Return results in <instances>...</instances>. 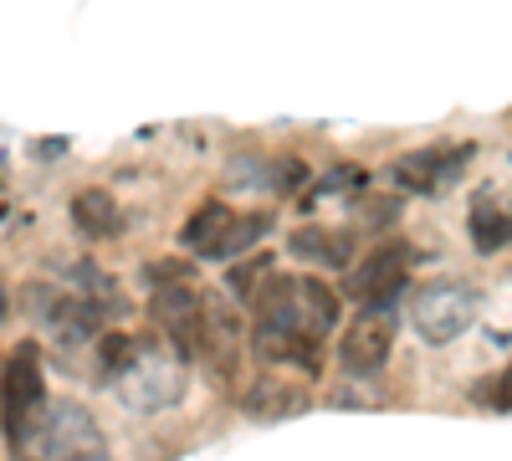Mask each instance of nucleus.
Listing matches in <instances>:
<instances>
[{"label": "nucleus", "mask_w": 512, "mask_h": 461, "mask_svg": "<svg viewBox=\"0 0 512 461\" xmlns=\"http://www.w3.org/2000/svg\"><path fill=\"white\" fill-rule=\"evenodd\" d=\"M256 328L272 333H303V339H328L338 328V292L318 277H267L256 287Z\"/></svg>", "instance_id": "obj_1"}, {"label": "nucleus", "mask_w": 512, "mask_h": 461, "mask_svg": "<svg viewBox=\"0 0 512 461\" xmlns=\"http://www.w3.org/2000/svg\"><path fill=\"white\" fill-rule=\"evenodd\" d=\"M11 456L16 461H108V441H103L98 421L88 415V405L57 400L47 410V421L36 426V436Z\"/></svg>", "instance_id": "obj_2"}, {"label": "nucleus", "mask_w": 512, "mask_h": 461, "mask_svg": "<svg viewBox=\"0 0 512 461\" xmlns=\"http://www.w3.org/2000/svg\"><path fill=\"white\" fill-rule=\"evenodd\" d=\"M185 385H190L185 354H180V349H159V344H149V349H139L134 369H128L113 390H118V400H123L128 410L154 415V410L180 405V400H185Z\"/></svg>", "instance_id": "obj_3"}, {"label": "nucleus", "mask_w": 512, "mask_h": 461, "mask_svg": "<svg viewBox=\"0 0 512 461\" xmlns=\"http://www.w3.org/2000/svg\"><path fill=\"white\" fill-rule=\"evenodd\" d=\"M47 410L52 400H47V380H41V359L31 344H21L6 359V446L21 451L36 436V426L47 421Z\"/></svg>", "instance_id": "obj_4"}, {"label": "nucleus", "mask_w": 512, "mask_h": 461, "mask_svg": "<svg viewBox=\"0 0 512 461\" xmlns=\"http://www.w3.org/2000/svg\"><path fill=\"white\" fill-rule=\"evenodd\" d=\"M410 318H415L425 344H451L456 333H466V323L477 318V292L466 282H431L425 292H415Z\"/></svg>", "instance_id": "obj_5"}, {"label": "nucleus", "mask_w": 512, "mask_h": 461, "mask_svg": "<svg viewBox=\"0 0 512 461\" xmlns=\"http://www.w3.org/2000/svg\"><path fill=\"white\" fill-rule=\"evenodd\" d=\"M390 349H395V308H359L349 333L338 339V359H344L349 380H374L390 364Z\"/></svg>", "instance_id": "obj_6"}, {"label": "nucleus", "mask_w": 512, "mask_h": 461, "mask_svg": "<svg viewBox=\"0 0 512 461\" xmlns=\"http://www.w3.org/2000/svg\"><path fill=\"white\" fill-rule=\"evenodd\" d=\"M410 257L415 251L410 246H379V251H369V257L349 272V298L359 303V308H395V298L405 292V272H410Z\"/></svg>", "instance_id": "obj_7"}, {"label": "nucleus", "mask_w": 512, "mask_h": 461, "mask_svg": "<svg viewBox=\"0 0 512 461\" xmlns=\"http://www.w3.org/2000/svg\"><path fill=\"white\" fill-rule=\"evenodd\" d=\"M31 318L52 333L57 344H82L98 333V308L82 292H57V287H26Z\"/></svg>", "instance_id": "obj_8"}, {"label": "nucleus", "mask_w": 512, "mask_h": 461, "mask_svg": "<svg viewBox=\"0 0 512 461\" xmlns=\"http://www.w3.org/2000/svg\"><path fill=\"white\" fill-rule=\"evenodd\" d=\"M477 159V144H451V149H410L400 164H395V185L400 190H415V195H436L446 190L466 164Z\"/></svg>", "instance_id": "obj_9"}, {"label": "nucleus", "mask_w": 512, "mask_h": 461, "mask_svg": "<svg viewBox=\"0 0 512 461\" xmlns=\"http://www.w3.org/2000/svg\"><path fill=\"white\" fill-rule=\"evenodd\" d=\"M241 405H246L251 421H292V415L308 410V390L292 385V380H282V374H262V380L246 390Z\"/></svg>", "instance_id": "obj_10"}, {"label": "nucleus", "mask_w": 512, "mask_h": 461, "mask_svg": "<svg viewBox=\"0 0 512 461\" xmlns=\"http://www.w3.org/2000/svg\"><path fill=\"white\" fill-rule=\"evenodd\" d=\"M287 251H292V257H303V262H318V267H349L354 236L333 231V226H297L287 236Z\"/></svg>", "instance_id": "obj_11"}, {"label": "nucleus", "mask_w": 512, "mask_h": 461, "mask_svg": "<svg viewBox=\"0 0 512 461\" xmlns=\"http://www.w3.org/2000/svg\"><path fill=\"white\" fill-rule=\"evenodd\" d=\"M72 226L88 241H108V236L123 231V211L108 190H77L72 195Z\"/></svg>", "instance_id": "obj_12"}, {"label": "nucleus", "mask_w": 512, "mask_h": 461, "mask_svg": "<svg viewBox=\"0 0 512 461\" xmlns=\"http://www.w3.org/2000/svg\"><path fill=\"white\" fill-rule=\"evenodd\" d=\"M256 354H262L267 364L303 369L308 380H313L318 364H323V344L318 339H303V333H272V328H256Z\"/></svg>", "instance_id": "obj_13"}, {"label": "nucleus", "mask_w": 512, "mask_h": 461, "mask_svg": "<svg viewBox=\"0 0 512 461\" xmlns=\"http://www.w3.org/2000/svg\"><path fill=\"white\" fill-rule=\"evenodd\" d=\"M231 221H236V211H226L221 200H205L200 211L185 221V231H180V246L200 251V257H216V251H221V241H226V231H231Z\"/></svg>", "instance_id": "obj_14"}, {"label": "nucleus", "mask_w": 512, "mask_h": 461, "mask_svg": "<svg viewBox=\"0 0 512 461\" xmlns=\"http://www.w3.org/2000/svg\"><path fill=\"white\" fill-rule=\"evenodd\" d=\"M472 241H477L482 257H492V251H502L512 241V200L507 205H497L492 195L477 200V211H472Z\"/></svg>", "instance_id": "obj_15"}, {"label": "nucleus", "mask_w": 512, "mask_h": 461, "mask_svg": "<svg viewBox=\"0 0 512 461\" xmlns=\"http://www.w3.org/2000/svg\"><path fill=\"white\" fill-rule=\"evenodd\" d=\"M139 349H144V344L134 339V333H103V339H98V374H103L108 385H118L123 374L134 369Z\"/></svg>", "instance_id": "obj_16"}, {"label": "nucleus", "mask_w": 512, "mask_h": 461, "mask_svg": "<svg viewBox=\"0 0 512 461\" xmlns=\"http://www.w3.org/2000/svg\"><path fill=\"white\" fill-rule=\"evenodd\" d=\"M267 231H272V211H246V216H236L231 231H226V241H221V251H216L210 262H231V257H241V251H251Z\"/></svg>", "instance_id": "obj_17"}, {"label": "nucleus", "mask_w": 512, "mask_h": 461, "mask_svg": "<svg viewBox=\"0 0 512 461\" xmlns=\"http://www.w3.org/2000/svg\"><path fill=\"white\" fill-rule=\"evenodd\" d=\"M477 400H487L492 410H512V369H502V374H492V380L477 390Z\"/></svg>", "instance_id": "obj_18"}]
</instances>
